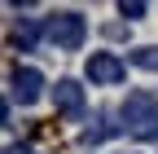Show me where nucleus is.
Returning <instances> with one entry per match:
<instances>
[{
    "mask_svg": "<svg viewBox=\"0 0 158 154\" xmlns=\"http://www.w3.org/2000/svg\"><path fill=\"white\" fill-rule=\"evenodd\" d=\"M123 128L132 132V137H158V97L145 88H136L127 92V101H123Z\"/></svg>",
    "mask_w": 158,
    "mask_h": 154,
    "instance_id": "nucleus-1",
    "label": "nucleus"
},
{
    "mask_svg": "<svg viewBox=\"0 0 158 154\" xmlns=\"http://www.w3.org/2000/svg\"><path fill=\"white\" fill-rule=\"evenodd\" d=\"M84 35H88V22H84V13H75V9H62V13L44 18V40L53 49H62V53L84 49Z\"/></svg>",
    "mask_w": 158,
    "mask_h": 154,
    "instance_id": "nucleus-2",
    "label": "nucleus"
},
{
    "mask_svg": "<svg viewBox=\"0 0 158 154\" xmlns=\"http://www.w3.org/2000/svg\"><path fill=\"white\" fill-rule=\"evenodd\" d=\"M40 92H44V75H40L35 66H13V75H9V97L22 101V106H35Z\"/></svg>",
    "mask_w": 158,
    "mask_h": 154,
    "instance_id": "nucleus-3",
    "label": "nucleus"
},
{
    "mask_svg": "<svg viewBox=\"0 0 158 154\" xmlns=\"http://www.w3.org/2000/svg\"><path fill=\"white\" fill-rule=\"evenodd\" d=\"M84 71H88L92 84H123V79H127V62L114 57V53H92Z\"/></svg>",
    "mask_w": 158,
    "mask_h": 154,
    "instance_id": "nucleus-4",
    "label": "nucleus"
},
{
    "mask_svg": "<svg viewBox=\"0 0 158 154\" xmlns=\"http://www.w3.org/2000/svg\"><path fill=\"white\" fill-rule=\"evenodd\" d=\"M53 106L62 119H84V88H79L75 79H57L53 88Z\"/></svg>",
    "mask_w": 158,
    "mask_h": 154,
    "instance_id": "nucleus-5",
    "label": "nucleus"
},
{
    "mask_svg": "<svg viewBox=\"0 0 158 154\" xmlns=\"http://www.w3.org/2000/svg\"><path fill=\"white\" fill-rule=\"evenodd\" d=\"M114 132H118V128H114V123H106V114H97V119L84 128V145H101L106 137H114Z\"/></svg>",
    "mask_w": 158,
    "mask_h": 154,
    "instance_id": "nucleus-6",
    "label": "nucleus"
},
{
    "mask_svg": "<svg viewBox=\"0 0 158 154\" xmlns=\"http://www.w3.org/2000/svg\"><path fill=\"white\" fill-rule=\"evenodd\" d=\"M127 62L141 66V71H158V44H141V49H132Z\"/></svg>",
    "mask_w": 158,
    "mask_h": 154,
    "instance_id": "nucleus-7",
    "label": "nucleus"
},
{
    "mask_svg": "<svg viewBox=\"0 0 158 154\" xmlns=\"http://www.w3.org/2000/svg\"><path fill=\"white\" fill-rule=\"evenodd\" d=\"M35 35H40V27H35V22H18V27H13V44L31 49V44H35Z\"/></svg>",
    "mask_w": 158,
    "mask_h": 154,
    "instance_id": "nucleus-8",
    "label": "nucleus"
},
{
    "mask_svg": "<svg viewBox=\"0 0 158 154\" xmlns=\"http://www.w3.org/2000/svg\"><path fill=\"white\" fill-rule=\"evenodd\" d=\"M118 13H123L127 22H136V18H145V5H141V0H132V5H127V0H123V5H118Z\"/></svg>",
    "mask_w": 158,
    "mask_h": 154,
    "instance_id": "nucleus-9",
    "label": "nucleus"
},
{
    "mask_svg": "<svg viewBox=\"0 0 158 154\" xmlns=\"http://www.w3.org/2000/svg\"><path fill=\"white\" fill-rule=\"evenodd\" d=\"M5 154H35V150H31V145H9Z\"/></svg>",
    "mask_w": 158,
    "mask_h": 154,
    "instance_id": "nucleus-10",
    "label": "nucleus"
}]
</instances>
